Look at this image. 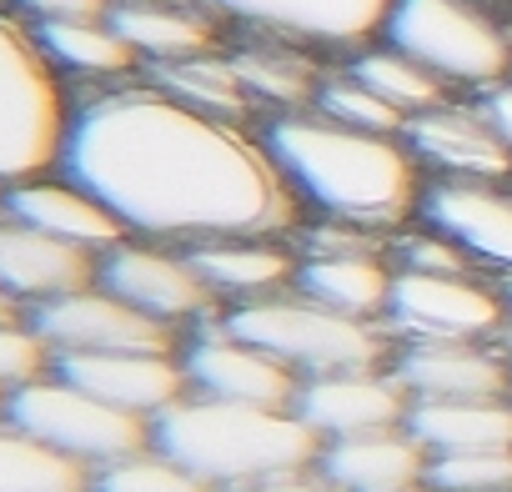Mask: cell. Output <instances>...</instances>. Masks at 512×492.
I'll return each instance as SVG.
<instances>
[{"label":"cell","instance_id":"21","mask_svg":"<svg viewBox=\"0 0 512 492\" xmlns=\"http://www.w3.org/2000/svg\"><path fill=\"white\" fill-rule=\"evenodd\" d=\"M427 457L432 452L412 437V427H382V432L322 442L317 467L342 492H407V487H427Z\"/></svg>","mask_w":512,"mask_h":492},{"label":"cell","instance_id":"40","mask_svg":"<svg viewBox=\"0 0 512 492\" xmlns=\"http://www.w3.org/2000/svg\"><path fill=\"white\" fill-rule=\"evenodd\" d=\"M0 407H6V392H0Z\"/></svg>","mask_w":512,"mask_h":492},{"label":"cell","instance_id":"26","mask_svg":"<svg viewBox=\"0 0 512 492\" xmlns=\"http://www.w3.org/2000/svg\"><path fill=\"white\" fill-rule=\"evenodd\" d=\"M31 31L41 51L51 56V66L76 81H126L141 66V56L121 41V31L106 16L101 21H46Z\"/></svg>","mask_w":512,"mask_h":492},{"label":"cell","instance_id":"1","mask_svg":"<svg viewBox=\"0 0 512 492\" xmlns=\"http://www.w3.org/2000/svg\"><path fill=\"white\" fill-rule=\"evenodd\" d=\"M61 176L86 186L126 236L181 252L221 236H292L302 221V201L262 136L151 81L76 101Z\"/></svg>","mask_w":512,"mask_h":492},{"label":"cell","instance_id":"16","mask_svg":"<svg viewBox=\"0 0 512 492\" xmlns=\"http://www.w3.org/2000/svg\"><path fill=\"white\" fill-rule=\"evenodd\" d=\"M402 141L412 146V156L422 161V171L432 176H452V181H512V146L497 136V126L487 121L482 101H447L427 116H412Z\"/></svg>","mask_w":512,"mask_h":492},{"label":"cell","instance_id":"32","mask_svg":"<svg viewBox=\"0 0 512 492\" xmlns=\"http://www.w3.org/2000/svg\"><path fill=\"white\" fill-rule=\"evenodd\" d=\"M432 492H512V447L487 452H432L427 457Z\"/></svg>","mask_w":512,"mask_h":492},{"label":"cell","instance_id":"29","mask_svg":"<svg viewBox=\"0 0 512 492\" xmlns=\"http://www.w3.org/2000/svg\"><path fill=\"white\" fill-rule=\"evenodd\" d=\"M96 472L0 417V492H91Z\"/></svg>","mask_w":512,"mask_h":492},{"label":"cell","instance_id":"19","mask_svg":"<svg viewBox=\"0 0 512 492\" xmlns=\"http://www.w3.org/2000/svg\"><path fill=\"white\" fill-rule=\"evenodd\" d=\"M191 267L211 287V297L226 307L256 302V297H277L297 287L302 252L287 236H221V241H196L186 246Z\"/></svg>","mask_w":512,"mask_h":492},{"label":"cell","instance_id":"7","mask_svg":"<svg viewBox=\"0 0 512 492\" xmlns=\"http://www.w3.org/2000/svg\"><path fill=\"white\" fill-rule=\"evenodd\" d=\"M0 417L16 422L21 432L41 437L46 447L86 462L91 472L106 462H121L141 447H151V417L121 412L101 397H91L86 387L66 382L61 372H46L16 392H6V407Z\"/></svg>","mask_w":512,"mask_h":492},{"label":"cell","instance_id":"17","mask_svg":"<svg viewBox=\"0 0 512 492\" xmlns=\"http://www.w3.org/2000/svg\"><path fill=\"white\" fill-rule=\"evenodd\" d=\"M51 372L136 417H161L191 392L176 352H71L56 357Z\"/></svg>","mask_w":512,"mask_h":492},{"label":"cell","instance_id":"38","mask_svg":"<svg viewBox=\"0 0 512 492\" xmlns=\"http://www.w3.org/2000/svg\"><path fill=\"white\" fill-rule=\"evenodd\" d=\"M507 302H512V287H507ZM502 342L512 347V322H507V332H502Z\"/></svg>","mask_w":512,"mask_h":492},{"label":"cell","instance_id":"20","mask_svg":"<svg viewBox=\"0 0 512 492\" xmlns=\"http://www.w3.org/2000/svg\"><path fill=\"white\" fill-rule=\"evenodd\" d=\"M0 211L46 231V236H61L71 246H86V252H111L116 241H126V226L76 181L66 176H31V181H16L0 191Z\"/></svg>","mask_w":512,"mask_h":492},{"label":"cell","instance_id":"15","mask_svg":"<svg viewBox=\"0 0 512 492\" xmlns=\"http://www.w3.org/2000/svg\"><path fill=\"white\" fill-rule=\"evenodd\" d=\"M392 372L412 402L512 397V347L497 342H397Z\"/></svg>","mask_w":512,"mask_h":492},{"label":"cell","instance_id":"39","mask_svg":"<svg viewBox=\"0 0 512 492\" xmlns=\"http://www.w3.org/2000/svg\"><path fill=\"white\" fill-rule=\"evenodd\" d=\"M407 492H432V487H407Z\"/></svg>","mask_w":512,"mask_h":492},{"label":"cell","instance_id":"25","mask_svg":"<svg viewBox=\"0 0 512 492\" xmlns=\"http://www.w3.org/2000/svg\"><path fill=\"white\" fill-rule=\"evenodd\" d=\"M407 427H412V437H417L427 452H487V447H512V397L412 402Z\"/></svg>","mask_w":512,"mask_h":492},{"label":"cell","instance_id":"36","mask_svg":"<svg viewBox=\"0 0 512 492\" xmlns=\"http://www.w3.org/2000/svg\"><path fill=\"white\" fill-rule=\"evenodd\" d=\"M482 111H487V121L497 126V136L512 146V81H502V86L482 91Z\"/></svg>","mask_w":512,"mask_h":492},{"label":"cell","instance_id":"33","mask_svg":"<svg viewBox=\"0 0 512 492\" xmlns=\"http://www.w3.org/2000/svg\"><path fill=\"white\" fill-rule=\"evenodd\" d=\"M51 347L36 337V327L26 317H11V322H0V392H16L36 377L51 372Z\"/></svg>","mask_w":512,"mask_h":492},{"label":"cell","instance_id":"22","mask_svg":"<svg viewBox=\"0 0 512 492\" xmlns=\"http://www.w3.org/2000/svg\"><path fill=\"white\" fill-rule=\"evenodd\" d=\"M106 21L151 66L221 51V16H211L201 0H111Z\"/></svg>","mask_w":512,"mask_h":492},{"label":"cell","instance_id":"5","mask_svg":"<svg viewBox=\"0 0 512 492\" xmlns=\"http://www.w3.org/2000/svg\"><path fill=\"white\" fill-rule=\"evenodd\" d=\"M76 101L36 31L0 16V191L61 171Z\"/></svg>","mask_w":512,"mask_h":492},{"label":"cell","instance_id":"4","mask_svg":"<svg viewBox=\"0 0 512 492\" xmlns=\"http://www.w3.org/2000/svg\"><path fill=\"white\" fill-rule=\"evenodd\" d=\"M221 327L246 337V342H256L262 352H272L297 377L392 367V357H397V337L387 332V322L342 317V312L302 297L297 287L277 292V297H256V302L226 307Z\"/></svg>","mask_w":512,"mask_h":492},{"label":"cell","instance_id":"24","mask_svg":"<svg viewBox=\"0 0 512 492\" xmlns=\"http://www.w3.org/2000/svg\"><path fill=\"white\" fill-rule=\"evenodd\" d=\"M241 86L251 91L256 106H272L277 111H312L317 106V91L327 81V71L317 66V56L307 46H292V41H272V36H256L236 51H226Z\"/></svg>","mask_w":512,"mask_h":492},{"label":"cell","instance_id":"23","mask_svg":"<svg viewBox=\"0 0 512 492\" xmlns=\"http://www.w3.org/2000/svg\"><path fill=\"white\" fill-rule=\"evenodd\" d=\"M397 262L392 252H302L297 292L362 322H387Z\"/></svg>","mask_w":512,"mask_h":492},{"label":"cell","instance_id":"3","mask_svg":"<svg viewBox=\"0 0 512 492\" xmlns=\"http://www.w3.org/2000/svg\"><path fill=\"white\" fill-rule=\"evenodd\" d=\"M151 447L191 467L216 492H236L282 472L317 467L322 437L292 407H246L186 392L176 407L151 417Z\"/></svg>","mask_w":512,"mask_h":492},{"label":"cell","instance_id":"11","mask_svg":"<svg viewBox=\"0 0 512 492\" xmlns=\"http://www.w3.org/2000/svg\"><path fill=\"white\" fill-rule=\"evenodd\" d=\"M181 372L186 387L196 397H216V402H246V407H292L302 377L277 362L272 352H262L256 342L236 337L221 327V317L191 327V337L181 342Z\"/></svg>","mask_w":512,"mask_h":492},{"label":"cell","instance_id":"8","mask_svg":"<svg viewBox=\"0 0 512 492\" xmlns=\"http://www.w3.org/2000/svg\"><path fill=\"white\" fill-rule=\"evenodd\" d=\"M512 322V302L482 277L397 272L387 332L397 342H497Z\"/></svg>","mask_w":512,"mask_h":492},{"label":"cell","instance_id":"31","mask_svg":"<svg viewBox=\"0 0 512 492\" xmlns=\"http://www.w3.org/2000/svg\"><path fill=\"white\" fill-rule=\"evenodd\" d=\"M312 111H322V116H332V121H342V126H357V131H377V136H402V131H407V116L392 111L382 96H372L352 71H332V76L322 81Z\"/></svg>","mask_w":512,"mask_h":492},{"label":"cell","instance_id":"30","mask_svg":"<svg viewBox=\"0 0 512 492\" xmlns=\"http://www.w3.org/2000/svg\"><path fill=\"white\" fill-rule=\"evenodd\" d=\"M91 492H216L211 482H201L191 467H181L176 457H166L161 447H141L121 462L96 467Z\"/></svg>","mask_w":512,"mask_h":492},{"label":"cell","instance_id":"35","mask_svg":"<svg viewBox=\"0 0 512 492\" xmlns=\"http://www.w3.org/2000/svg\"><path fill=\"white\" fill-rule=\"evenodd\" d=\"M236 492H342V487L322 467H302V472H282V477L251 482V487H236Z\"/></svg>","mask_w":512,"mask_h":492},{"label":"cell","instance_id":"10","mask_svg":"<svg viewBox=\"0 0 512 492\" xmlns=\"http://www.w3.org/2000/svg\"><path fill=\"white\" fill-rule=\"evenodd\" d=\"M26 322L51 347V357H71V352H181L176 327L136 312L131 302L111 297L96 282L31 307Z\"/></svg>","mask_w":512,"mask_h":492},{"label":"cell","instance_id":"28","mask_svg":"<svg viewBox=\"0 0 512 492\" xmlns=\"http://www.w3.org/2000/svg\"><path fill=\"white\" fill-rule=\"evenodd\" d=\"M347 71H352L372 96H382L392 111H402L407 121H412V116H427V111H437V106L452 101V86H447L437 71H427L422 61H412L407 51H397V46H362V51L347 61Z\"/></svg>","mask_w":512,"mask_h":492},{"label":"cell","instance_id":"12","mask_svg":"<svg viewBox=\"0 0 512 492\" xmlns=\"http://www.w3.org/2000/svg\"><path fill=\"white\" fill-rule=\"evenodd\" d=\"M221 21L307 51H362L382 36L392 0H201Z\"/></svg>","mask_w":512,"mask_h":492},{"label":"cell","instance_id":"27","mask_svg":"<svg viewBox=\"0 0 512 492\" xmlns=\"http://www.w3.org/2000/svg\"><path fill=\"white\" fill-rule=\"evenodd\" d=\"M151 86H161L166 96L206 111V116H221V121H241L256 111L251 91L241 86L236 66L226 51H206V56H186V61H166V66H151Z\"/></svg>","mask_w":512,"mask_h":492},{"label":"cell","instance_id":"18","mask_svg":"<svg viewBox=\"0 0 512 492\" xmlns=\"http://www.w3.org/2000/svg\"><path fill=\"white\" fill-rule=\"evenodd\" d=\"M96 252L86 246H71L61 236H46L16 216L0 211V292H6L21 312L51 302V297H66V292H81L96 282Z\"/></svg>","mask_w":512,"mask_h":492},{"label":"cell","instance_id":"34","mask_svg":"<svg viewBox=\"0 0 512 492\" xmlns=\"http://www.w3.org/2000/svg\"><path fill=\"white\" fill-rule=\"evenodd\" d=\"M21 16H31V26L46 21H101L111 16V0H11Z\"/></svg>","mask_w":512,"mask_h":492},{"label":"cell","instance_id":"2","mask_svg":"<svg viewBox=\"0 0 512 492\" xmlns=\"http://www.w3.org/2000/svg\"><path fill=\"white\" fill-rule=\"evenodd\" d=\"M256 136L282 166L297 201L322 221L397 236L422 206L427 171L402 136L357 131L322 111H277Z\"/></svg>","mask_w":512,"mask_h":492},{"label":"cell","instance_id":"13","mask_svg":"<svg viewBox=\"0 0 512 492\" xmlns=\"http://www.w3.org/2000/svg\"><path fill=\"white\" fill-rule=\"evenodd\" d=\"M417 221L457 241L462 252L512 282V181H452L432 176Z\"/></svg>","mask_w":512,"mask_h":492},{"label":"cell","instance_id":"6","mask_svg":"<svg viewBox=\"0 0 512 492\" xmlns=\"http://www.w3.org/2000/svg\"><path fill=\"white\" fill-rule=\"evenodd\" d=\"M382 36L447 86L492 91L512 81V31L477 0H392Z\"/></svg>","mask_w":512,"mask_h":492},{"label":"cell","instance_id":"9","mask_svg":"<svg viewBox=\"0 0 512 492\" xmlns=\"http://www.w3.org/2000/svg\"><path fill=\"white\" fill-rule=\"evenodd\" d=\"M96 287H106L111 297L131 302L136 312H146L176 332L221 317V302L211 297V287L201 282V272L191 267L181 246H161V241H141V236H126L111 252H101Z\"/></svg>","mask_w":512,"mask_h":492},{"label":"cell","instance_id":"14","mask_svg":"<svg viewBox=\"0 0 512 492\" xmlns=\"http://www.w3.org/2000/svg\"><path fill=\"white\" fill-rule=\"evenodd\" d=\"M292 412L322 437H357V432H382V427H407L412 392L392 367H362V372H327V377H302Z\"/></svg>","mask_w":512,"mask_h":492},{"label":"cell","instance_id":"37","mask_svg":"<svg viewBox=\"0 0 512 492\" xmlns=\"http://www.w3.org/2000/svg\"><path fill=\"white\" fill-rule=\"evenodd\" d=\"M11 317H26V312H21V307L6 297V292H0V322H11Z\"/></svg>","mask_w":512,"mask_h":492}]
</instances>
